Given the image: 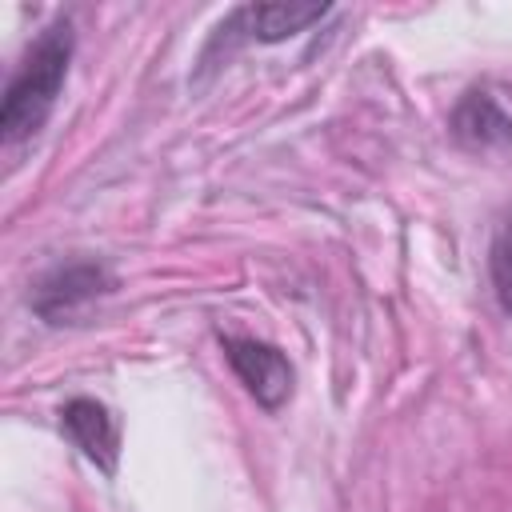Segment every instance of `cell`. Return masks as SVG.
<instances>
[{
    "mask_svg": "<svg viewBox=\"0 0 512 512\" xmlns=\"http://www.w3.org/2000/svg\"><path fill=\"white\" fill-rule=\"evenodd\" d=\"M68 64H72V24L60 16L36 36L24 64L8 80V92L0 104V136L8 144H20L40 132V124L48 120L68 80Z\"/></svg>",
    "mask_w": 512,
    "mask_h": 512,
    "instance_id": "cell-1",
    "label": "cell"
},
{
    "mask_svg": "<svg viewBox=\"0 0 512 512\" xmlns=\"http://www.w3.org/2000/svg\"><path fill=\"white\" fill-rule=\"evenodd\" d=\"M112 288V272L96 260H72L52 268L32 288V312L48 324H68L80 312H88L104 292Z\"/></svg>",
    "mask_w": 512,
    "mask_h": 512,
    "instance_id": "cell-2",
    "label": "cell"
},
{
    "mask_svg": "<svg viewBox=\"0 0 512 512\" xmlns=\"http://www.w3.org/2000/svg\"><path fill=\"white\" fill-rule=\"evenodd\" d=\"M448 128H452V140L476 156H496L512 148V108L488 88L464 92L452 108Z\"/></svg>",
    "mask_w": 512,
    "mask_h": 512,
    "instance_id": "cell-3",
    "label": "cell"
},
{
    "mask_svg": "<svg viewBox=\"0 0 512 512\" xmlns=\"http://www.w3.org/2000/svg\"><path fill=\"white\" fill-rule=\"evenodd\" d=\"M224 356L232 364V372L240 376V384L256 396V404L264 408H280L292 392V364L284 360L280 348L248 340V336H228L224 340Z\"/></svg>",
    "mask_w": 512,
    "mask_h": 512,
    "instance_id": "cell-4",
    "label": "cell"
},
{
    "mask_svg": "<svg viewBox=\"0 0 512 512\" xmlns=\"http://www.w3.org/2000/svg\"><path fill=\"white\" fill-rule=\"evenodd\" d=\"M328 16V4H248V8H236L216 32V44H232L236 36L244 40H260V44H280L296 32H304L308 24L324 20Z\"/></svg>",
    "mask_w": 512,
    "mask_h": 512,
    "instance_id": "cell-5",
    "label": "cell"
},
{
    "mask_svg": "<svg viewBox=\"0 0 512 512\" xmlns=\"http://www.w3.org/2000/svg\"><path fill=\"white\" fill-rule=\"evenodd\" d=\"M60 428L68 432V440L92 460L100 464L104 472L116 468V452H120V432H116V420L112 412L100 404V400H88V396H76L60 408Z\"/></svg>",
    "mask_w": 512,
    "mask_h": 512,
    "instance_id": "cell-6",
    "label": "cell"
},
{
    "mask_svg": "<svg viewBox=\"0 0 512 512\" xmlns=\"http://www.w3.org/2000/svg\"><path fill=\"white\" fill-rule=\"evenodd\" d=\"M488 276H492V292L500 300V308L512 316V212L500 220L492 248H488Z\"/></svg>",
    "mask_w": 512,
    "mask_h": 512,
    "instance_id": "cell-7",
    "label": "cell"
}]
</instances>
